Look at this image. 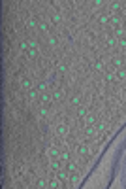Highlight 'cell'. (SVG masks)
<instances>
[{
  "label": "cell",
  "instance_id": "6da1fadb",
  "mask_svg": "<svg viewBox=\"0 0 126 189\" xmlns=\"http://www.w3.org/2000/svg\"><path fill=\"white\" fill-rule=\"evenodd\" d=\"M79 182H81L79 174H77V172H70V178H68L70 187H77V185H79Z\"/></svg>",
  "mask_w": 126,
  "mask_h": 189
},
{
  "label": "cell",
  "instance_id": "7a4b0ae2",
  "mask_svg": "<svg viewBox=\"0 0 126 189\" xmlns=\"http://www.w3.org/2000/svg\"><path fill=\"white\" fill-rule=\"evenodd\" d=\"M62 161H60V159H51V164H49V168L53 170V172H58V170H60L62 168Z\"/></svg>",
  "mask_w": 126,
  "mask_h": 189
},
{
  "label": "cell",
  "instance_id": "3957f363",
  "mask_svg": "<svg viewBox=\"0 0 126 189\" xmlns=\"http://www.w3.org/2000/svg\"><path fill=\"white\" fill-rule=\"evenodd\" d=\"M57 178L60 180V182H64V184H66V182H68V178H70V172H68L66 168H60V170L57 172Z\"/></svg>",
  "mask_w": 126,
  "mask_h": 189
},
{
  "label": "cell",
  "instance_id": "277c9868",
  "mask_svg": "<svg viewBox=\"0 0 126 189\" xmlns=\"http://www.w3.org/2000/svg\"><path fill=\"white\" fill-rule=\"evenodd\" d=\"M57 134L58 136H66V134H68V125H66V123H58L57 125Z\"/></svg>",
  "mask_w": 126,
  "mask_h": 189
},
{
  "label": "cell",
  "instance_id": "5b68a950",
  "mask_svg": "<svg viewBox=\"0 0 126 189\" xmlns=\"http://www.w3.org/2000/svg\"><path fill=\"white\" fill-rule=\"evenodd\" d=\"M88 153H91V150H88V146H87V144H81L79 147H77V155H81V157H87Z\"/></svg>",
  "mask_w": 126,
  "mask_h": 189
},
{
  "label": "cell",
  "instance_id": "8992f818",
  "mask_svg": "<svg viewBox=\"0 0 126 189\" xmlns=\"http://www.w3.org/2000/svg\"><path fill=\"white\" fill-rule=\"evenodd\" d=\"M21 89L30 91V89H32V80H30V78H23V80H21Z\"/></svg>",
  "mask_w": 126,
  "mask_h": 189
},
{
  "label": "cell",
  "instance_id": "52a82bcc",
  "mask_svg": "<svg viewBox=\"0 0 126 189\" xmlns=\"http://www.w3.org/2000/svg\"><path fill=\"white\" fill-rule=\"evenodd\" d=\"M40 100H41V104L45 106V104H51V102H53V97H51L49 93H41V94H40Z\"/></svg>",
  "mask_w": 126,
  "mask_h": 189
},
{
  "label": "cell",
  "instance_id": "ba28073f",
  "mask_svg": "<svg viewBox=\"0 0 126 189\" xmlns=\"http://www.w3.org/2000/svg\"><path fill=\"white\" fill-rule=\"evenodd\" d=\"M64 91L62 89H57L55 93H53V100H55V102H60V100H64Z\"/></svg>",
  "mask_w": 126,
  "mask_h": 189
},
{
  "label": "cell",
  "instance_id": "9c48e42d",
  "mask_svg": "<svg viewBox=\"0 0 126 189\" xmlns=\"http://www.w3.org/2000/svg\"><path fill=\"white\" fill-rule=\"evenodd\" d=\"M36 89L40 91V94L41 93H47V89H49V81H40V83L36 85Z\"/></svg>",
  "mask_w": 126,
  "mask_h": 189
},
{
  "label": "cell",
  "instance_id": "30bf717a",
  "mask_svg": "<svg viewBox=\"0 0 126 189\" xmlns=\"http://www.w3.org/2000/svg\"><path fill=\"white\" fill-rule=\"evenodd\" d=\"M47 155H49V159H58L60 157V151H58L57 147H49V150H47Z\"/></svg>",
  "mask_w": 126,
  "mask_h": 189
},
{
  "label": "cell",
  "instance_id": "8fae6325",
  "mask_svg": "<svg viewBox=\"0 0 126 189\" xmlns=\"http://www.w3.org/2000/svg\"><path fill=\"white\" fill-rule=\"evenodd\" d=\"M62 184H64V182H60L58 178L49 180V187H51V189H58V187H62Z\"/></svg>",
  "mask_w": 126,
  "mask_h": 189
},
{
  "label": "cell",
  "instance_id": "7c38bea8",
  "mask_svg": "<svg viewBox=\"0 0 126 189\" xmlns=\"http://www.w3.org/2000/svg\"><path fill=\"white\" fill-rule=\"evenodd\" d=\"M36 187H38V189H43V187H49V182H47L45 178H38V180H36Z\"/></svg>",
  "mask_w": 126,
  "mask_h": 189
},
{
  "label": "cell",
  "instance_id": "4fadbf2b",
  "mask_svg": "<svg viewBox=\"0 0 126 189\" xmlns=\"http://www.w3.org/2000/svg\"><path fill=\"white\" fill-rule=\"evenodd\" d=\"M105 42H107V45H109L111 49H113V47H117V45H119V40H117L115 36H113V34H111V36H107V40H105Z\"/></svg>",
  "mask_w": 126,
  "mask_h": 189
},
{
  "label": "cell",
  "instance_id": "5bb4252c",
  "mask_svg": "<svg viewBox=\"0 0 126 189\" xmlns=\"http://www.w3.org/2000/svg\"><path fill=\"white\" fill-rule=\"evenodd\" d=\"M96 134V129H94V125H85V136H94Z\"/></svg>",
  "mask_w": 126,
  "mask_h": 189
},
{
  "label": "cell",
  "instance_id": "9a60e30c",
  "mask_svg": "<svg viewBox=\"0 0 126 189\" xmlns=\"http://www.w3.org/2000/svg\"><path fill=\"white\" fill-rule=\"evenodd\" d=\"M38 94H40V91H38V89H34V87H32V89L27 93V97H28V100H36V98H38Z\"/></svg>",
  "mask_w": 126,
  "mask_h": 189
},
{
  "label": "cell",
  "instance_id": "2e32d148",
  "mask_svg": "<svg viewBox=\"0 0 126 189\" xmlns=\"http://www.w3.org/2000/svg\"><path fill=\"white\" fill-rule=\"evenodd\" d=\"M27 25H28V28H36V27H40V21L36 19V17H30V19L27 21Z\"/></svg>",
  "mask_w": 126,
  "mask_h": 189
},
{
  "label": "cell",
  "instance_id": "e0dca14e",
  "mask_svg": "<svg viewBox=\"0 0 126 189\" xmlns=\"http://www.w3.org/2000/svg\"><path fill=\"white\" fill-rule=\"evenodd\" d=\"M66 170H68V172H77V164L74 161H68L66 163Z\"/></svg>",
  "mask_w": 126,
  "mask_h": 189
},
{
  "label": "cell",
  "instance_id": "ac0fdd59",
  "mask_svg": "<svg viewBox=\"0 0 126 189\" xmlns=\"http://www.w3.org/2000/svg\"><path fill=\"white\" fill-rule=\"evenodd\" d=\"M109 21H111V15H105V13H104V15L98 17V23H100V25H107Z\"/></svg>",
  "mask_w": 126,
  "mask_h": 189
},
{
  "label": "cell",
  "instance_id": "d6986e66",
  "mask_svg": "<svg viewBox=\"0 0 126 189\" xmlns=\"http://www.w3.org/2000/svg\"><path fill=\"white\" fill-rule=\"evenodd\" d=\"M115 78L117 80H126V68H119L117 74H115Z\"/></svg>",
  "mask_w": 126,
  "mask_h": 189
},
{
  "label": "cell",
  "instance_id": "ffe728a7",
  "mask_svg": "<svg viewBox=\"0 0 126 189\" xmlns=\"http://www.w3.org/2000/svg\"><path fill=\"white\" fill-rule=\"evenodd\" d=\"M111 64H113V66H117V68H122V59L121 57H113L111 59Z\"/></svg>",
  "mask_w": 126,
  "mask_h": 189
},
{
  "label": "cell",
  "instance_id": "44dd1931",
  "mask_svg": "<svg viewBox=\"0 0 126 189\" xmlns=\"http://www.w3.org/2000/svg\"><path fill=\"white\" fill-rule=\"evenodd\" d=\"M94 129H96V132H104L105 129H107V123H96Z\"/></svg>",
  "mask_w": 126,
  "mask_h": 189
},
{
  "label": "cell",
  "instance_id": "7402d4cb",
  "mask_svg": "<svg viewBox=\"0 0 126 189\" xmlns=\"http://www.w3.org/2000/svg\"><path fill=\"white\" fill-rule=\"evenodd\" d=\"M38 31H40L41 34H47V32H49V25H47V23H40Z\"/></svg>",
  "mask_w": 126,
  "mask_h": 189
},
{
  "label": "cell",
  "instance_id": "603a6c76",
  "mask_svg": "<svg viewBox=\"0 0 126 189\" xmlns=\"http://www.w3.org/2000/svg\"><path fill=\"white\" fill-rule=\"evenodd\" d=\"M70 104H71V106H79V104H81V97H79V94H74L71 100H70Z\"/></svg>",
  "mask_w": 126,
  "mask_h": 189
},
{
  "label": "cell",
  "instance_id": "cb8c5ba5",
  "mask_svg": "<svg viewBox=\"0 0 126 189\" xmlns=\"http://www.w3.org/2000/svg\"><path fill=\"white\" fill-rule=\"evenodd\" d=\"M58 159H60V161L66 164V163L70 161V153H68V151H60V157H58Z\"/></svg>",
  "mask_w": 126,
  "mask_h": 189
},
{
  "label": "cell",
  "instance_id": "d4e9b609",
  "mask_svg": "<svg viewBox=\"0 0 126 189\" xmlns=\"http://www.w3.org/2000/svg\"><path fill=\"white\" fill-rule=\"evenodd\" d=\"M27 55L30 57V59H36V57H38V47H30V49H28V53H27Z\"/></svg>",
  "mask_w": 126,
  "mask_h": 189
},
{
  "label": "cell",
  "instance_id": "484cf974",
  "mask_svg": "<svg viewBox=\"0 0 126 189\" xmlns=\"http://www.w3.org/2000/svg\"><path fill=\"white\" fill-rule=\"evenodd\" d=\"M109 8H111V11H121L122 6H121V2H113V4H109Z\"/></svg>",
  "mask_w": 126,
  "mask_h": 189
},
{
  "label": "cell",
  "instance_id": "4316f807",
  "mask_svg": "<svg viewBox=\"0 0 126 189\" xmlns=\"http://www.w3.org/2000/svg\"><path fill=\"white\" fill-rule=\"evenodd\" d=\"M19 49H21V51H27V53H28V49H30V44H28V42H25V40H23V42L19 44Z\"/></svg>",
  "mask_w": 126,
  "mask_h": 189
},
{
  "label": "cell",
  "instance_id": "83f0119b",
  "mask_svg": "<svg viewBox=\"0 0 126 189\" xmlns=\"http://www.w3.org/2000/svg\"><path fill=\"white\" fill-rule=\"evenodd\" d=\"M94 70H96V72H104V63H102V61H96V63H94Z\"/></svg>",
  "mask_w": 126,
  "mask_h": 189
},
{
  "label": "cell",
  "instance_id": "f1b7e54d",
  "mask_svg": "<svg viewBox=\"0 0 126 189\" xmlns=\"http://www.w3.org/2000/svg\"><path fill=\"white\" fill-rule=\"evenodd\" d=\"M58 74H66V72H68V64H64V63H60V64H58Z\"/></svg>",
  "mask_w": 126,
  "mask_h": 189
},
{
  "label": "cell",
  "instance_id": "f546056e",
  "mask_svg": "<svg viewBox=\"0 0 126 189\" xmlns=\"http://www.w3.org/2000/svg\"><path fill=\"white\" fill-rule=\"evenodd\" d=\"M51 21H53V23H55V25H58V23H60V21H62V15H60V13H53V17H51Z\"/></svg>",
  "mask_w": 126,
  "mask_h": 189
},
{
  "label": "cell",
  "instance_id": "4dcf8cb0",
  "mask_svg": "<svg viewBox=\"0 0 126 189\" xmlns=\"http://www.w3.org/2000/svg\"><path fill=\"white\" fill-rule=\"evenodd\" d=\"M77 117H79V119H81V117H87V110L83 108V106H79V108H77Z\"/></svg>",
  "mask_w": 126,
  "mask_h": 189
},
{
  "label": "cell",
  "instance_id": "1f68e13d",
  "mask_svg": "<svg viewBox=\"0 0 126 189\" xmlns=\"http://www.w3.org/2000/svg\"><path fill=\"white\" fill-rule=\"evenodd\" d=\"M38 114H40L41 117H47V115H49V110H47V108H45V106H41V108L38 110Z\"/></svg>",
  "mask_w": 126,
  "mask_h": 189
},
{
  "label": "cell",
  "instance_id": "d6a6232c",
  "mask_svg": "<svg viewBox=\"0 0 126 189\" xmlns=\"http://www.w3.org/2000/svg\"><path fill=\"white\" fill-rule=\"evenodd\" d=\"M94 123H96V117H94V115H87L85 125H94Z\"/></svg>",
  "mask_w": 126,
  "mask_h": 189
},
{
  "label": "cell",
  "instance_id": "836d02e7",
  "mask_svg": "<svg viewBox=\"0 0 126 189\" xmlns=\"http://www.w3.org/2000/svg\"><path fill=\"white\" fill-rule=\"evenodd\" d=\"M104 80H105V81L115 80V74H113V72H105V74H104Z\"/></svg>",
  "mask_w": 126,
  "mask_h": 189
},
{
  "label": "cell",
  "instance_id": "e575fe53",
  "mask_svg": "<svg viewBox=\"0 0 126 189\" xmlns=\"http://www.w3.org/2000/svg\"><path fill=\"white\" fill-rule=\"evenodd\" d=\"M109 23H111V25L115 27V28H117V27H121V19H117V17H111V21H109Z\"/></svg>",
  "mask_w": 126,
  "mask_h": 189
},
{
  "label": "cell",
  "instance_id": "d590c367",
  "mask_svg": "<svg viewBox=\"0 0 126 189\" xmlns=\"http://www.w3.org/2000/svg\"><path fill=\"white\" fill-rule=\"evenodd\" d=\"M57 44H58V38H57V36H49V45L55 47Z\"/></svg>",
  "mask_w": 126,
  "mask_h": 189
},
{
  "label": "cell",
  "instance_id": "8d00e7d4",
  "mask_svg": "<svg viewBox=\"0 0 126 189\" xmlns=\"http://www.w3.org/2000/svg\"><path fill=\"white\" fill-rule=\"evenodd\" d=\"M117 47H121V49H122V47H126V36L119 38V45H117Z\"/></svg>",
  "mask_w": 126,
  "mask_h": 189
}]
</instances>
